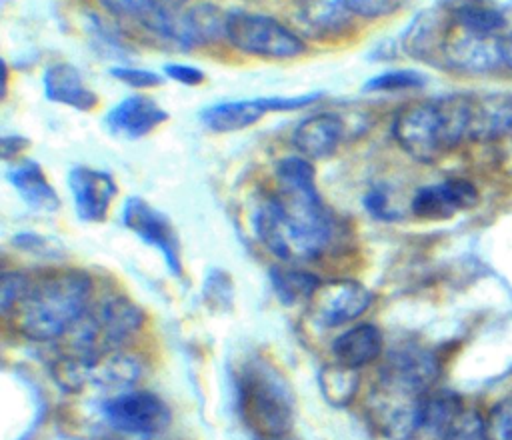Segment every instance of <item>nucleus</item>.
<instances>
[{
  "label": "nucleus",
  "mask_w": 512,
  "mask_h": 440,
  "mask_svg": "<svg viewBox=\"0 0 512 440\" xmlns=\"http://www.w3.org/2000/svg\"><path fill=\"white\" fill-rule=\"evenodd\" d=\"M92 278L82 270L48 272L30 286L12 310L14 328L34 342L68 334L90 310Z\"/></svg>",
  "instance_id": "7ed1b4c3"
},
{
  "label": "nucleus",
  "mask_w": 512,
  "mask_h": 440,
  "mask_svg": "<svg viewBox=\"0 0 512 440\" xmlns=\"http://www.w3.org/2000/svg\"><path fill=\"white\" fill-rule=\"evenodd\" d=\"M164 76L168 80L178 82V84L188 86V88L200 86L206 80L204 70H200L194 64H184V62H168V64H164Z\"/></svg>",
  "instance_id": "c756f323"
},
{
  "label": "nucleus",
  "mask_w": 512,
  "mask_h": 440,
  "mask_svg": "<svg viewBox=\"0 0 512 440\" xmlns=\"http://www.w3.org/2000/svg\"><path fill=\"white\" fill-rule=\"evenodd\" d=\"M472 122L474 96H440L398 110L392 136L410 158L432 164L472 140Z\"/></svg>",
  "instance_id": "20e7f679"
},
{
  "label": "nucleus",
  "mask_w": 512,
  "mask_h": 440,
  "mask_svg": "<svg viewBox=\"0 0 512 440\" xmlns=\"http://www.w3.org/2000/svg\"><path fill=\"white\" fill-rule=\"evenodd\" d=\"M98 4L112 18L138 24L150 36H156L170 8L164 0H98Z\"/></svg>",
  "instance_id": "aec40b11"
},
{
  "label": "nucleus",
  "mask_w": 512,
  "mask_h": 440,
  "mask_svg": "<svg viewBox=\"0 0 512 440\" xmlns=\"http://www.w3.org/2000/svg\"><path fill=\"white\" fill-rule=\"evenodd\" d=\"M168 120V112L146 94H130L114 104L106 116L104 124L112 136L124 140H138L148 136L154 128Z\"/></svg>",
  "instance_id": "4468645a"
},
{
  "label": "nucleus",
  "mask_w": 512,
  "mask_h": 440,
  "mask_svg": "<svg viewBox=\"0 0 512 440\" xmlns=\"http://www.w3.org/2000/svg\"><path fill=\"white\" fill-rule=\"evenodd\" d=\"M436 376L438 362L432 352L412 344L394 350L366 400L368 420L392 440H412Z\"/></svg>",
  "instance_id": "f03ea898"
},
{
  "label": "nucleus",
  "mask_w": 512,
  "mask_h": 440,
  "mask_svg": "<svg viewBox=\"0 0 512 440\" xmlns=\"http://www.w3.org/2000/svg\"><path fill=\"white\" fill-rule=\"evenodd\" d=\"M30 286V278L22 272H4L2 274V290H0V306L4 314H10L16 304L22 300Z\"/></svg>",
  "instance_id": "bb28decb"
},
{
  "label": "nucleus",
  "mask_w": 512,
  "mask_h": 440,
  "mask_svg": "<svg viewBox=\"0 0 512 440\" xmlns=\"http://www.w3.org/2000/svg\"><path fill=\"white\" fill-rule=\"evenodd\" d=\"M502 62L512 70V32L502 36Z\"/></svg>",
  "instance_id": "7c9ffc66"
},
{
  "label": "nucleus",
  "mask_w": 512,
  "mask_h": 440,
  "mask_svg": "<svg viewBox=\"0 0 512 440\" xmlns=\"http://www.w3.org/2000/svg\"><path fill=\"white\" fill-rule=\"evenodd\" d=\"M122 224L142 242L154 246L174 276L182 274L180 242L170 220L140 196H130L122 206Z\"/></svg>",
  "instance_id": "9b49d317"
},
{
  "label": "nucleus",
  "mask_w": 512,
  "mask_h": 440,
  "mask_svg": "<svg viewBox=\"0 0 512 440\" xmlns=\"http://www.w3.org/2000/svg\"><path fill=\"white\" fill-rule=\"evenodd\" d=\"M372 300V292L356 280H328L320 282L308 300V310L316 324L336 328L360 318Z\"/></svg>",
  "instance_id": "9d476101"
},
{
  "label": "nucleus",
  "mask_w": 512,
  "mask_h": 440,
  "mask_svg": "<svg viewBox=\"0 0 512 440\" xmlns=\"http://www.w3.org/2000/svg\"><path fill=\"white\" fill-rule=\"evenodd\" d=\"M274 182L272 194L254 208L258 240L290 264L322 256L336 236V218L316 186L314 164L300 154L284 156L274 168Z\"/></svg>",
  "instance_id": "f257e3e1"
},
{
  "label": "nucleus",
  "mask_w": 512,
  "mask_h": 440,
  "mask_svg": "<svg viewBox=\"0 0 512 440\" xmlns=\"http://www.w3.org/2000/svg\"><path fill=\"white\" fill-rule=\"evenodd\" d=\"M318 98H320V92L298 94V96H258L248 100H226V102H218L204 108L200 114V122L204 124L206 130L214 134L238 132L256 124L268 114L308 108Z\"/></svg>",
  "instance_id": "6e6552de"
},
{
  "label": "nucleus",
  "mask_w": 512,
  "mask_h": 440,
  "mask_svg": "<svg viewBox=\"0 0 512 440\" xmlns=\"http://www.w3.org/2000/svg\"><path fill=\"white\" fill-rule=\"evenodd\" d=\"M226 42L246 56L264 60H294L306 52L304 38L288 24L248 10L228 12Z\"/></svg>",
  "instance_id": "0eeeda50"
},
{
  "label": "nucleus",
  "mask_w": 512,
  "mask_h": 440,
  "mask_svg": "<svg viewBox=\"0 0 512 440\" xmlns=\"http://www.w3.org/2000/svg\"><path fill=\"white\" fill-rule=\"evenodd\" d=\"M294 2H296V4H298V6H300V4H302V2H304V0H294Z\"/></svg>",
  "instance_id": "72a5a7b5"
},
{
  "label": "nucleus",
  "mask_w": 512,
  "mask_h": 440,
  "mask_svg": "<svg viewBox=\"0 0 512 440\" xmlns=\"http://www.w3.org/2000/svg\"><path fill=\"white\" fill-rule=\"evenodd\" d=\"M242 420L260 440L284 438L294 420V398L286 380L266 362H250L238 376Z\"/></svg>",
  "instance_id": "39448f33"
},
{
  "label": "nucleus",
  "mask_w": 512,
  "mask_h": 440,
  "mask_svg": "<svg viewBox=\"0 0 512 440\" xmlns=\"http://www.w3.org/2000/svg\"><path fill=\"white\" fill-rule=\"evenodd\" d=\"M144 324L142 310L126 296H110L70 330L74 358L92 362L130 340Z\"/></svg>",
  "instance_id": "423d86ee"
},
{
  "label": "nucleus",
  "mask_w": 512,
  "mask_h": 440,
  "mask_svg": "<svg viewBox=\"0 0 512 440\" xmlns=\"http://www.w3.org/2000/svg\"><path fill=\"white\" fill-rule=\"evenodd\" d=\"M42 88L46 100L78 112H92L98 106V94L86 84L82 72L68 62H54L46 66L42 74Z\"/></svg>",
  "instance_id": "dca6fc26"
},
{
  "label": "nucleus",
  "mask_w": 512,
  "mask_h": 440,
  "mask_svg": "<svg viewBox=\"0 0 512 440\" xmlns=\"http://www.w3.org/2000/svg\"><path fill=\"white\" fill-rule=\"evenodd\" d=\"M382 332L374 324H356L336 336L332 342V354L336 362L348 368H360L374 362L382 354Z\"/></svg>",
  "instance_id": "a211bd4d"
},
{
  "label": "nucleus",
  "mask_w": 512,
  "mask_h": 440,
  "mask_svg": "<svg viewBox=\"0 0 512 440\" xmlns=\"http://www.w3.org/2000/svg\"><path fill=\"white\" fill-rule=\"evenodd\" d=\"M488 430L492 440H512V396L494 404L488 416Z\"/></svg>",
  "instance_id": "cd10ccee"
},
{
  "label": "nucleus",
  "mask_w": 512,
  "mask_h": 440,
  "mask_svg": "<svg viewBox=\"0 0 512 440\" xmlns=\"http://www.w3.org/2000/svg\"><path fill=\"white\" fill-rule=\"evenodd\" d=\"M276 440H284V438H276Z\"/></svg>",
  "instance_id": "f704fd0d"
},
{
  "label": "nucleus",
  "mask_w": 512,
  "mask_h": 440,
  "mask_svg": "<svg viewBox=\"0 0 512 440\" xmlns=\"http://www.w3.org/2000/svg\"><path fill=\"white\" fill-rule=\"evenodd\" d=\"M68 188L76 216L84 222H102L118 194V184L112 174L84 164L70 170Z\"/></svg>",
  "instance_id": "f8f14e48"
},
{
  "label": "nucleus",
  "mask_w": 512,
  "mask_h": 440,
  "mask_svg": "<svg viewBox=\"0 0 512 440\" xmlns=\"http://www.w3.org/2000/svg\"><path fill=\"white\" fill-rule=\"evenodd\" d=\"M164 2H168V4H172V6H184V4H188V2H192V0H164Z\"/></svg>",
  "instance_id": "473e14b6"
},
{
  "label": "nucleus",
  "mask_w": 512,
  "mask_h": 440,
  "mask_svg": "<svg viewBox=\"0 0 512 440\" xmlns=\"http://www.w3.org/2000/svg\"><path fill=\"white\" fill-rule=\"evenodd\" d=\"M446 440H492L488 422L478 410L462 408L454 418Z\"/></svg>",
  "instance_id": "b1692460"
},
{
  "label": "nucleus",
  "mask_w": 512,
  "mask_h": 440,
  "mask_svg": "<svg viewBox=\"0 0 512 440\" xmlns=\"http://www.w3.org/2000/svg\"><path fill=\"white\" fill-rule=\"evenodd\" d=\"M462 410V400L454 392H428L412 440H446L448 430Z\"/></svg>",
  "instance_id": "6ab92c4d"
},
{
  "label": "nucleus",
  "mask_w": 512,
  "mask_h": 440,
  "mask_svg": "<svg viewBox=\"0 0 512 440\" xmlns=\"http://www.w3.org/2000/svg\"><path fill=\"white\" fill-rule=\"evenodd\" d=\"M476 202L478 190L472 182L464 178H446L418 188L410 200V210L422 220H446L476 206Z\"/></svg>",
  "instance_id": "ddd939ff"
},
{
  "label": "nucleus",
  "mask_w": 512,
  "mask_h": 440,
  "mask_svg": "<svg viewBox=\"0 0 512 440\" xmlns=\"http://www.w3.org/2000/svg\"><path fill=\"white\" fill-rule=\"evenodd\" d=\"M426 84V78L418 70L400 68V70H386L372 78H368L362 86L364 92L376 94V92H402V90H414L422 88Z\"/></svg>",
  "instance_id": "5701e85b"
},
{
  "label": "nucleus",
  "mask_w": 512,
  "mask_h": 440,
  "mask_svg": "<svg viewBox=\"0 0 512 440\" xmlns=\"http://www.w3.org/2000/svg\"><path fill=\"white\" fill-rule=\"evenodd\" d=\"M108 74L112 78H116L120 84L130 86L134 90H150V88H158L164 78L150 70V68H140V66H130V64H120V66H112L108 70Z\"/></svg>",
  "instance_id": "393cba45"
},
{
  "label": "nucleus",
  "mask_w": 512,
  "mask_h": 440,
  "mask_svg": "<svg viewBox=\"0 0 512 440\" xmlns=\"http://www.w3.org/2000/svg\"><path fill=\"white\" fill-rule=\"evenodd\" d=\"M364 208L370 216H374L376 220H396L398 212L392 208L390 202V194L382 188V186H372L366 194H364Z\"/></svg>",
  "instance_id": "c85d7f7f"
},
{
  "label": "nucleus",
  "mask_w": 512,
  "mask_h": 440,
  "mask_svg": "<svg viewBox=\"0 0 512 440\" xmlns=\"http://www.w3.org/2000/svg\"><path fill=\"white\" fill-rule=\"evenodd\" d=\"M480 2H484V4L492 6V8L500 10V12H502V8H508V6H512V0H480Z\"/></svg>",
  "instance_id": "2f4dec72"
},
{
  "label": "nucleus",
  "mask_w": 512,
  "mask_h": 440,
  "mask_svg": "<svg viewBox=\"0 0 512 440\" xmlns=\"http://www.w3.org/2000/svg\"><path fill=\"white\" fill-rule=\"evenodd\" d=\"M102 412L112 428L132 436L160 434L168 428L172 418L166 402L146 390L116 394L102 404Z\"/></svg>",
  "instance_id": "1a4fd4ad"
},
{
  "label": "nucleus",
  "mask_w": 512,
  "mask_h": 440,
  "mask_svg": "<svg viewBox=\"0 0 512 440\" xmlns=\"http://www.w3.org/2000/svg\"><path fill=\"white\" fill-rule=\"evenodd\" d=\"M346 136L344 120L334 112H318L302 118L294 132L292 144L296 154L312 160H324L336 154Z\"/></svg>",
  "instance_id": "2eb2a0df"
},
{
  "label": "nucleus",
  "mask_w": 512,
  "mask_h": 440,
  "mask_svg": "<svg viewBox=\"0 0 512 440\" xmlns=\"http://www.w3.org/2000/svg\"><path fill=\"white\" fill-rule=\"evenodd\" d=\"M8 182L18 196L36 212H56L60 198L36 160H16L6 172Z\"/></svg>",
  "instance_id": "f3484780"
},
{
  "label": "nucleus",
  "mask_w": 512,
  "mask_h": 440,
  "mask_svg": "<svg viewBox=\"0 0 512 440\" xmlns=\"http://www.w3.org/2000/svg\"><path fill=\"white\" fill-rule=\"evenodd\" d=\"M318 384H320L322 396L332 406H346L356 396L358 386H360V378H358L356 368H348L340 362H334V364H326L320 370Z\"/></svg>",
  "instance_id": "4be33fe9"
},
{
  "label": "nucleus",
  "mask_w": 512,
  "mask_h": 440,
  "mask_svg": "<svg viewBox=\"0 0 512 440\" xmlns=\"http://www.w3.org/2000/svg\"><path fill=\"white\" fill-rule=\"evenodd\" d=\"M406 2L408 0H340L344 10L352 18H364V20H376V18L394 14Z\"/></svg>",
  "instance_id": "a878e982"
},
{
  "label": "nucleus",
  "mask_w": 512,
  "mask_h": 440,
  "mask_svg": "<svg viewBox=\"0 0 512 440\" xmlns=\"http://www.w3.org/2000/svg\"><path fill=\"white\" fill-rule=\"evenodd\" d=\"M270 282L276 296L284 304H296V302L308 304V300L312 298V294L316 292L322 280L312 272H306L300 268L274 266L270 268Z\"/></svg>",
  "instance_id": "412c9836"
}]
</instances>
